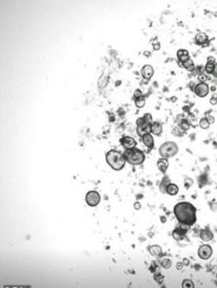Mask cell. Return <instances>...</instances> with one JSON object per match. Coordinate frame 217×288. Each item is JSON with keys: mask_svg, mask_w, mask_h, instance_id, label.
<instances>
[{"mask_svg": "<svg viewBox=\"0 0 217 288\" xmlns=\"http://www.w3.org/2000/svg\"><path fill=\"white\" fill-rule=\"evenodd\" d=\"M200 238L202 239L203 241H209V240H212L214 238L212 232H210L209 230H203L200 233Z\"/></svg>", "mask_w": 217, "mask_h": 288, "instance_id": "17", "label": "cell"}, {"mask_svg": "<svg viewBox=\"0 0 217 288\" xmlns=\"http://www.w3.org/2000/svg\"><path fill=\"white\" fill-rule=\"evenodd\" d=\"M180 127H181V129L184 131H187L189 130L190 128V125H189V123H188V121L186 119H183L181 121V123H180Z\"/></svg>", "mask_w": 217, "mask_h": 288, "instance_id": "23", "label": "cell"}, {"mask_svg": "<svg viewBox=\"0 0 217 288\" xmlns=\"http://www.w3.org/2000/svg\"><path fill=\"white\" fill-rule=\"evenodd\" d=\"M216 278H217V274H216Z\"/></svg>", "mask_w": 217, "mask_h": 288, "instance_id": "40", "label": "cell"}, {"mask_svg": "<svg viewBox=\"0 0 217 288\" xmlns=\"http://www.w3.org/2000/svg\"><path fill=\"white\" fill-rule=\"evenodd\" d=\"M106 161L108 165L115 171H120L125 166L126 159L123 154L116 150H111L106 154Z\"/></svg>", "mask_w": 217, "mask_h": 288, "instance_id": "2", "label": "cell"}, {"mask_svg": "<svg viewBox=\"0 0 217 288\" xmlns=\"http://www.w3.org/2000/svg\"><path fill=\"white\" fill-rule=\"evenodd\" d=\"M176 267H177L178 270H181V268L183 267V263H180V262H179L178 264H177V265H176Z\"/></svg>", "mask_w": 217, "mask_h": 288, "instance_id": "37", "label": "cell"}, {"mask_svg": "<svg viewBox=\"0 0 217 288\" xmlns=\"http://www.w3.org/2000/svg\"><path fill=\"white\" fill-rule=\"evenodd\" d=\"M124 157L126 161L130 165H139L144 162L145 155L144 153L137 148H132V149L125 150L124 152Z\"/></svg>", "mask_w": 217, "mask_h": 288, "instance_id": "4", "label": "cell"}, {"mask_svg": "<svg viewBox=\"0 0 217 288\" xmlns=\"http://www.w3.org/2000/svg\"><path fill=\"white\" fill-rule=\"evenodd\" d=\"M178 146L173 141L165 142L159 147V154L162 158L170 159L178 152Z\"/></svg>", "mask_w": 217, "mask_h": 288, "instance_id": "5", "label": "cell"}, {"mask_svg": "<svg viewBox=\"0 0 217 288\" xmlns=\"http://www.w3.org/2000/svg\"><path fill=\"white\" fill-rule=\"evenodd\" d=\"M143 55H144L145 57H150V52H144Z\"/></svg>", "mask_w": 217, "mask_h": 288, "instance_id": "38", "label": "cell"}, {"mask_svg": "<svg viewBox=\"0 0 217 288\" xmlns=\"http://www.w3.org/2000/svg\"><path fill=\"white\" fill-rule=\"evenodd\" d=\"M182 286L184 288H194L195 287V285H194L193 281L190 280V279H184L182 284Z\"/></svg>", "mask_w": 217, "mask_h": 288, "instance_id": "27", "label": "cell"}, {"mask_svg": "<svg viewBox=\"0 0 217 288\" xmlns=\"http://www.w3.org/2000/svg\"><path fill=\"white\" fill-rule=\"evenodd\" d=\"M207 121L209 122V124H210V125L214 124V122H215V118H214V117H213V116H211V115L207 116Z\"/></svg>", "mask_w": 217, "mask_h": 288, "instance_id": "33", "label": "cell"}, {"mask_svg": "<svg viewBox=\"0 0 217 288\" xmlns=\"http://www.w3.org/2000/svg\"><path fill=\"white\" fill-rule=\"evenodd\" d=\"M163 132V125L158 122H153L151 124V133L159 136Z\"/></svg>", "mask_w": 217, "mask_h": 288, "instance_id": "16", "label": "cell"}, {"mask_svg": "<svg viewBox=\"0 0 217 288\" xmlns=\"http://www.w3.org/2000/svg\"><path fill=\"white\" fill-rule=\"evenodd\" d=\"M207 41H209L208 40V38H207V35L206 33H204V32H200V33H198L196 36H195V43L198 44V45H202L203 46V44L205 43H207Z\"/></svg>", "mask_w": 217, "mask_h": 288, "instance_id": "15", "label": "cell"}, {"mask_svg": "<svg viewBox=\"0 0 217 288\" xmlns=\"http://www.w3.org/2000/svg\"><path fill=\"white\" fill-rule=\"evenodd\" d=\"M161 265H162L164 269H169L171 267V265H172V262H171V260H170V259H164L162 260V262H161Z\"/></svg>", "mask_w": 217, "mask_h": 288, "instance_id": "25", "label": "cell"}, {"mask_svg": "<svg viewBox=\"0 0 217 288\" xmlns=\"http://www.w3.org/2000/svg\"><path fill=\"white\" fill-rule=\"evenodd\" d=\"M210 103L212 104V105H216L217 104V95L216 94H214L213 97L211 98V99H210Z\"/></svg>", "mask_w": 217, "mask_h": 288, "instance_id": "32", "label": "cell"}, {"mask_svg": "<svg viewBox=\"0 0 217 288\" xmlns=\"http://www.w3.org/2000/svg\"><path fill=\"white\" fill-rule=\"evenodd\" d=\"M176 56L178 58V61L180 63H183L185 61H187L188 59L190 58L189 57V52H188L187 50H183V49H180L177 51L176 53Z\"/></svg>", "mask_w": 217, "mask_h": 288, "instance_id": "14", "label": "cell"}, {"mask_svg": "<svg viewBox=\"0 0 217 288\" xmlns=\"http://www.w3.org/2000/svg\"><path fill=\"white\" fill-rule=\"evenodd\" d=\"M152 117L150 113H145L143 117H141L136 120V131L141 138L146 134L151 133Z\"/></svg>", "mask_w": 217, "mask_h": 288, "instance_id": "3", "label": "cell"}, {"mask_svg": "<svg viewBox=\"0 0 217 288\" xmlns=\"http://www.w3.org/2000/svg\"><path fill=\"white\" fill-rule=\"evenodd\" d=\"M154 279L155 280V281H156V282H157V283L160 285V284H162L163 282V279H164L163 275H162L161 273L155 274Z\"/></svg>", "mask_w": 217, "mask_h": 288, "instance_id": "28", "label": "cell"}, {"mask_svg": "<svg viewBox=\"0 0 217 288\" xmlns=\"http://www.w3.org/2000/svg\"><path fill=\"white\" fill-rule=\"evenodd\" d=\"M181 65L183 66L186 70H188L189 72H193L194 70L195 69V64H194L193 60H192L191 58H189V59H188V60L185 61V62L181 63Z\"/></svg>", "mask_w": 217, "mask_h": 288, "instance_id": "21", "label": "cell"}, {"mask_svg": "<svg viewBox=\"0 0 217 288\" xmlns=\"http://www.w3.org/2000/svg\"><path fill=\"white\" fill-rule=\"evenodd\" d=\"M149 252L152 256L154 257H158L162 253V247L159 245H151L149 248Z\"/></svg>", "mask_w": 217, "mask_h": 288, "instance_id": "19", "label": "cell"}, {"mask_svg": "<svg viewBox=\"0 0 217 288\" xmlns=\"http://www.w3.org/2000/svg\"><path fill=\"white\" fill-rule=\"evenodd\" d=\"M215 65H214V64H210V63L207 62L205 67H204L205 72H207V74H211V75H212L213 72H214V69H215Z\"/></svg>", "mask_w": 217, "mask_h": 288, "instance_id": "24", "label": "cell"}, {"mask_svg": "<svg viewBox=\"0 0 217 288\" xmlns=\"http://www.w3.org/2000/svg\"><path fill=\"white\" fill-rule=\"evenodd\" d=\"M156 165H157L160 172L165 173L166 171H167V169L169 168V159H165V158H162V159H158V161L156 163Z\"/></svg>", "mask_w": 217, "mask_h": 288, "instance_id": "13", "label": "cell"}, {"mask_svg": "<svg viewBox=\"0 0 217 288\" xmlns=\"http://www.w3.org/2000/svg\"><path fill=\"white\" fill-rule=\"evenodd\" d=\"M142 141L146 147H148L149 149H152L154 147L155 141L153 136L150 134H146L142 137Z\"/></svg>", "mask_w": 217, "mask_h": 288, "instance_id": "12", "label": "cell"}, {"mask_svg": "<svg viewBox=\"0 0 217 288\" xmlns=\"http://www.w3.org/2000/svg\"><path fill=\"white\" fill-rule=\"evenodd\" d=\"M179 192V188L177 186V185H175V184H172V183H170L169 186H168V187H167V190H166V193H168L169 195H171V196H175V195H176Z\"/></svg>", "mask_w": 217, "mask_h": 288, "instance_id": "18", "label": "cell"}, {"mask_svg": "<svg viewBox=\"0 0 217 288\" xmlns=\"http://www.w3.org/2000/svg\"><path fill=\"white\" fill-rule=\"evenodd\" d=\"M194 91L195 93V95L199 98H205L209 92V86L207 83L203 82V83H199L197 85L195 86Z\"/></svg>", "mask_w": 217, "mask_h": 288, "instance_id": "7", "label": "cell"}, {"mask_svg": "<svg viewBox=\"0 0 217 288\" xmlns=\"http://www.w3.org/2000/svg\"><path fill=\"white\" fill-rule=\"evenodd\" d=\"M101 200L100 194L96 191H90L86 194L85 201L90 207H96L97 206Z\"/></svg>", "mask_w": 217, "mask_h": 288, "instance_id": "6", "label": "cell"}, {"mask_svg": "<svg viewBox=\"0 0 217 288\" xmlns=\"http://www.w3.org/2000/svg\"><path fill=\"white\" fill-rule=\"evenodd\" d=\"M215 61H216V60H215V58H214L213 56H209V57H207V63H210V64H214V65H215V64H216Z\"/></svg>", "mask_w": 217, "mask_h": 288, "instance_id": "30", "label": "cell"}, {"mask_svg": "<svg viewBox=\"0 0 217 288\" xmlns=\"http://www.w3.org/2000/svg\"><path fill=\"white\" fill-rule=\"evenodd\" d=\"M187 233V229L177 227L173 231V238L175 240H183L185 238V235Z\"/></svg>", "mask_w": 217, "mask_h": 288, "instance_id": "11", "label": "cell"}, {"mask_svg": "<svg viewBox=\"0 0 217 288\" xmlns=\"http://www.w3.org/2000/svg\"><path fill=\"white\" fill-rule=\"evenodd\" d=\"M160 47H161L160 44H154V50H155V51H158V50H160Z\"/></svg>", "mask_w": 217, "mask_h": 288, "instance_id": "36", "label": "cell"}, {"mask_svg": "<svg viewBox=\"0 0 217 288\" xmlns=\"http://www.w3.org/2000/svg\"><path fill=\"white\" fill-rule=\"evenodd\" d=\"M212 248L210 245H201L199 247V250H198V256L200 259H203V260H207V259H209L212 256Z\"/></svg>", "mask_w": 217, "mask_h": 288, "instance_id": "8", "label": "cell"}, {"mask_svg": "<svg viewBox=\"0 0 217 288\" xmlns=\"http://www.w3.org/2000/svg\"><path fill=\"white\" fill-rule=\"evenodd\" d=\"M169 184H170V179L169 177H164L162 179V182L160 184V191L162 192V193H166V190Z\"/></svg>", "mask_w": 217, "mask_h": 288, "instance_id": "20", "label": "cell"}, {"mask_svg": "<svg viewBox=\"0 0 217 288\" xmlns=\"http://www.w3.org/2000/svg\"><path fill=\"white\" fill-rule=\"evenodd\" d=\"M211 91H215V86L211 87Z\"/></svg>", "mask_w": 217, "mask_h": 288, "instance_id": "39", "label": "cell"}, {"mask_svg": "<svg viewBox=\"0 0 217 288\" xmlns=\"http://www.w3.org/2000/svg\"><path fill=\"white\" fill-rule=\"evenodd\" d=\"M212 75L215 77H217V64H215V69H214Z\"/></svg>", "mask_w": 217, "mask_h": 288, "instance_id": "34", "label": "cell"}, {"mask_svg": "<svg viewBox=\"0 0 217 288\" xmlns=\"http://www.w3.org/2000/svg\"><path fill=\"white\" fill-rule=\"evenodd\" d=\"M141 75L143 77V79L150 80L154 75V68L152 67V65H145L141 70Z\"/></svg>", "mask_w": 217, "mask_h": 288, "instance_id": "10", "label": "cell"}, {"mask_svg": "<svg viewBox=\"0 0 217 288\" xmlns=\"http://www.w3.org/2000/svg\"><path fill=\"white\" fill-rule=\"evenodd\" d=\"M143 95V93H142V91L139 89H136L135 91H134V98H138V97H140Z\"/></svg>", "mask_w": 217, "mask_h": 288, "instance_id": "31", "label": "cell"}, {"mask_svg": "<svg viewBox=\"0 0 217 288\" xmlns=\"http://www.w3.org/2000/svg\"><path fill=\"white\" fill-rule=\"evenodd\" d=\"M134 99H135V105L137 108H143L145 106V96L143 95L135 98Z\"/></svg>", "mask_w": 217, "mask_h": 288, "instance_id": "22", "label": "cell"}, {"mask_svg": "<svg viewBox=\"0 0 217 288\" xmlns=\"http://www.w3.org/2000/svg\"><path fill=\"white\" fill-rule=\"evenodd\" d=\"M174 214L183 226H193L196 222V208L188 202H180L174 207Z\"/></svg>", "mask_w": 217, "mask_h": 288, "instance_id": "1", "label": "cell"}, {"mask_svg": "<svg viewBox=\"0 0 217 288\" xmlns=\"http://www.w3.org/2000/svg\"><path fill=\"white\" fill-rule=\"evenodd\" d=\"M199 125H200L202 129H207V128L209 127L210 124H209V122L207 121V118H203L202 119L200 120V124H199Z\"/></svg>", "mask_w": 217, "mask_h": 288, "instance_id": "26", "label": "cell"}, {"mask_svg": "<svg viewBox=\"0 0 217 288\" xmlns=\"http://www.w3.org/2000/svg\"><path fill=\"white\" fill-rule=\"evenodd\" d=\"M134 207L136 210H138V209H140L141 208V204L139 202H135V204H134Z\"/></svg>", "mask_w": 217, "mask_h": 288, "instance_id": "35", "label": "cell"}, {"mask_svg": "<svg viewBox=\"0 0 217 288\" xmlns=\"http://www.w3.org/2000/svg\"><path fill=\"white\" fill-rule=\"evenodd\" d=\"M120 143L122 146L125 150L132 149L135 148L136 145V141L133 138H131L130 136H124L120 139Z\"/></svg>", "mask_w": 217, "mask_h": 288, "instance_id": "9", "label": "cell"}, {"mask_svg": "<svg viewBox=\"0 0 217 288\" xmlns=\"http://www.w3.org/2000/svg\"><path fill=\"white\" fill-rule=\"evenodd\" d=\"M197 78L198 80L200 81V83H203V82H206V80L207 79V77L205 73H203H203H199V74H198Z\"/></svg>", "mask_w": 217, "mask_h": 288, "instance_id": "29", "label": "cell"}]
</instances>
